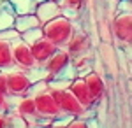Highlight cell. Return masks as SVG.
<instances>
[{
    "mask_svg": "<svg viewBox=\"0 0 132 128\" xmlns=\"http://www.w3.org/2000/svg\"><path fill=\"white\" fill-rule=\"evenodd\" d=\"M42 37L48 39L51 44H55L58 49H63L67 40L71 39V35L74 33V23L65 16H56L50 20L48 23L41 25Z\"/></svg>",
    "mask_w": 132,
    "mask_h": 128,
    "instance_id": "1",
    "label": "cell"
},
{
    "mask_svg": "<svg viewBox=\"0 0 132 128\" xmlns=\"http://www.w3.org/2000/svg\"><path fill=\"white\" fill-rule=\"evenodd\" d=\"M48 91L53 97V100L56 102L62 116L83 118V119H90L93 116V109H85L78 100L74 98V95L69 89H48Z\"/></svg>",
    "mask_w": 132,
    "mask_h": 128,
    "instance_id": "2",
    "label": "cell"
},
{
    "mask_svg": "<svg viewBox=\"0 0 132 128\" xmlns=\"http://www.w3.org/2000/svg\"><path fill=\"white\" fill-rule=\"evenodd\" d=\"M5 72H7V97H25V95H28L32 81L27 74V70L12 67Z\"/></svg>",
    "mask_w": 132,
    "mask_h": 128,
    "instance_id": "3",
    "label": "cell"
},
{
    "mask_svg": "<svg viewBox=\"0 0 132 128\" xmlns=\"http://www.w3.org/2000/svg\"><path fill=\"white\" fill-rule=\"evenodd\" d=\"M113 35L122 48H129L132 42V14L118 12L113 20Z\"/></svg>",
    "mask_w": 132,
    "mask_h": 128,
    "instance_id": "4",
    "label": "cell"
},
{
    "mask_svg": "<svg viewBox=\"0 0 132 128\" xmlns=\"http://www.w3.org/2000/svg\"><path fill=\"white\" fill-rule=\"evenodd\" d=\"M11 53H12V61H14V67L21 70H30L34 67H37L34 54L30 51V46L25 44L21 39L11 42Z\"/></svg>",
    "mask_w": 132,
    "mask_h": 128,
    "instance_id": "5",
    "label": "cell"
},
{
    "mask_svg": "<svg viewBox=\"0 0 132 128\" xmlns=\"http://www.w3.org/2000/svg\"><path fill=\"white\" fill-rule=\"evenodd\" d=\"M32 98H34V104H35V111H37V116H42V118H60L62 112L58 105H56V102L53 100V97L50 95V91L46 89V91H41V93H35V95H32Z\"/></svg>",
    "mask_w": 132,
    "mask_h": 128,
    "instance_id": "6",
    "label": "cell"
},
{
    "mask_svg": "<svg viewBox=\"0 0 132 128\" xmlns=\"http://www.w3.org/2000/svg\"><path fill=\"white\" fill-rule=\"evenodd\" d=\"M71 60L72 58L69 56V53H67L65 49H56L50 58L42 63L41 67L44 69V72L48 74V79H51V77L60 76L62 72L71 65Z\"/></svg>",
    "mask_w": 132,
    "mask_h": 128,
    "instance_id": "7",
    "label": "cell"
},
{
    "mask_svg": "<svg viewBox=\"0 0 132 128\" xmlns=\"http://www.w3.org/2000/svg\"><path fill=\"white\" fill-rule=\"evenodd\" d=\"M63 49L69 53L71 58H76V56H83V54H88L92 49V42H90V37L86 32H76L71 35V39L67 40L65 48Z\"/></svg>",
    "mask_w": 132,
    "mask_h": 128,
    "instance_id": "8",
    "label": "cell"
},
{
    "mask_svg": "<svg viewBox=\"0 0 132 128\" xmlns=\"http://www.w3.org/2000/svg\"><path fill=\"white\" fill-rule=\"evenodd\" d=\"M85 84H86V88H88V93H90L92 100H93V104L97 105V104H101L104 97H106V83H104V79L97 74V72H88L85 77Z\"/></svg>",
    "mask_w": 132,
    "mask_h": 128,
    "instance_id": "9",
    "label": "cell"
},
{
    "mask_svg": "<svg viewBox=\"0 0 132 128\" xmlns=\"http://www.w3.org/2000/svg\"><path fill=\"white\" fill-rule=\"evenodd\" d=\"M34 14L37 16V20L41 25L48 23L50 20L56 18L62 14V7L56 0H44V2H39L35 4V9H34Z\"/></svg>",
    "mask_w": 132,
    "mask_h": 128,
    "instance_id": "10",
    "label": "cell"
},
{
    "mask_svg": "<svg viewBox=\"0 0 132 128\" xmlns=\"http://www.w3.org/2000/svg\"><path fill=\"white\" fill-rule=\"evenodd\" d=\"M67 89L74 95V98L78 100L85 109H93V107H95V104H93L90 93H88V88H86V84H85L83 77H79V76L74 77L71 81V84H69V88H67Z\"/></svg>",
    "mask_w": 132,
    "mask_h": 128,
    "instance_id": "11",
    "label": "cell"
},
{
    "mask_svg": "<svg viewBox=\"0 0 132 128\" xmlns=\"http://www.w3.org/2000/svg\"><path fill=\"white\" fill-rule=\"evenodd\" d=\"M56 49H58V48H56L55 44H51L48 39H44V37H41L39 40H35V42L30 46V51H32V54H34V60H35V63H37L39 67H41L42 63L50 58Z\"/></svg>",
    "mask_w": 132,
    "mask_h": 128,
    "instance_id": "12",
    "label": "cell"
},
{
    "mask_svg": "<svg viewBox=\"0 0 132 128\" xmlns=\"http://www.w3.org/2000/svg\"><path fill=\"white\" fill-rule=\"evenodd\" d=\"M11 100H12V112L14 114L23 116L25 119L37 116L35 104H34V98H32L30 95H25V97H11Z\"/></svg>",
    "mask_w": 132,
    "mask_h": 128,
    "instance_id": "13",
    "label": "cell"
},
{
    "mask_svg": "<svg viewBox=\"0 0 132 128\" xmlns=\"http://www.w3.org/2000/svg\"><path fill=\"white\" fill-rule=\"evenodd\" d=\"M58 4L62 7V16L74 21L79 18V12L85 9L86 0H58Z\"/></svg>",
    "mask_w": 132,
    "mask_h": 128,
    "instance_id": "14",
    "label": "cell"
},
{
    "mask_svg": "<svg viewBox=\"0 0 132 128\" xmlns=\"http://www.w3.org/2000/svg\"><path fill=\"white\" fill-rule=\"evenodd\" d=\"M35 26H41V23L37 20V16L34 12H28V14H16L14 18V23H12V28H16L20 33L27 32L30 28H35Z\"/></svg>",
    "mask_w": 132,
    "mask_h": 128,
    "instance_id": "15",
    "label": "cell"
},
{
    "mask_svg": "<svg viewBox=\"0 0 132 128\" xmlns=\"http://www.w3.org/2000/svg\"><path fill=\"white\" fill-rule=\"evenodd\" d=\"M14 18H16V12L11 7V4L5 0L4 5L0 7V32L5 28H11L12 23H14Z\"/></svg>",
    "mask_w": 132,
    "mask_h": 128,
    "instance_id": "16",
    "label": "cell"
},
{
    "mask_svg": "<svg viewBox=\"0 0 132 128\" xmlns=\"http://www.w3.org/2000/svg\"><path fill=\"white\" fill-rule=\"evenodd\" d=\"M12 67H14V61H12L11 44L5 40H0V70H9Z\"/></svg>",
    "mask_w": 132,
    "mask_h": 128,
    "instance_id": "17",
    "label": "cell"
},
{
    "mask_svg": "<svg viewBox=\"0 0 132 128\" xmlns=\"http://www.w3.org/2000/svg\"><path fill=\"white\" fill-rule=\"evenodd\" d=\"M11 4V7L14 9L16 14H28L34 12L35 9V2L34 0H7Z\"/></svg>",
    "mask_w": 132,
    "mask_h": 128,
    "instance_id": "18",
    "label": "cell"
},
{
    "mask_svg": "<svg viewBox=\"0 0 132 128\" xmlns=\"http://www.w3.org/2000/svg\"><path fill=\"white\" fill-rule=\"evenodd\" d=\"M41 37H42L41 26H35V28H30V30H27V32H23V33H20V39L25 44H28V46H32L35 40H39Z\"/></svg>",
    "mask_w": 132,
    "mask_h": 128,
    "instance_id": "19",
    "label": "cell"
},
{
    "mask_svg": "<svg viewBox=\"0 0 132 128\" xmlns=\"http://www.w3.org/2000/svg\"><path fill=\"white\" fill-rule=\"evenodd\" d=\"M20 39V32L16 28H5V30H2L0 32V40H5V42H14V40H18Z\"/></svg>",
    "mask_w": 132,
    "mask_h": 128,
    "instance_id": "20",
    "label": "cell"
},
{
    "mask_svg": "<svg viewBox=\"0 0 132 128\" xmlns=\"http://www.w3.org/2000/svg\"><path fill=\"white\" fill-rule=\"evenodd\" d=\"M27 74H28V77H30L32 83H37V81H42V79H48V74L44 72V69L42 67H34V69L27 70Z\"/></svg>",
    "mask_w": 132,
    "mask_h": 128,
    "instance_id": "21",
    "label": "cell"
},
{
    "mask_svg": "<svg viewBox=\"0 0 132 128\" xmlns=\"http://www.w3.org/2000/svg\"><path fill=\"white\" fill-rule=\"evenodd\" d=\"M9 128H28V125H27V119L23 116H18V114L11 112L9 114Z\"/></svg>",
    "mask_w": 132,
    "mask_h": 128,
    "instance_id": "22",
    "label": "cell"
},
{
    "mask_svg": "<svg viewBox=\"0 0 132 128\" xmlns=\"http://www.w3.org/2000/svg\"><path fill=\"white\" fill-rule=\"evenodd\" d=\"M0 112H5V114L12 112V100L4 93H0Z\"/></svg>",
    "mask_w": 132,
    "mask_h": 128,
    "instance_id": "23",
    "label": "cell"
},
{
    "mask_svg": "<svg viewBox=\"0 0 132 128\" xmlns=\"http://www.w3.org/2000/svg\"><path fill=\"white\" fill-rule=\"evenodd\" d=\"M69 121H71V116H60V118L51 119V125L48 128H67Z\"/></svg>",
    "mask_w": 132,
    "mask_h": 128,
    "instance_id": "24",
    "label": "cell"
},
{
    "mask_svg": "<svg viewBox=\"0 0 132 128\" xmlns=\"http://www.w3.org/2000/svg\"><path fill=\"white\" fill-rule=\"evenodd\" d=\"M67 128H88V123H86V119H83V118H71Z\"/></svg>",
    "mask_w": 132,
    "mask_h": 128,
    "instance_id": "25",
    "label": "cell"
},
{
    "mask_svg": "<svg viewBox=\"0 0 132 128\" xmlns=\"http://www.w3.org/2000/svg\"><path fill=\"white\" fill-rule=\"evenodd\" d=\"M118 12H132L130 0H118Z\"/></svg>",
    "mask_w": 132,
    "mask_h": 128,
    "instance_id": "26",
    "label": "cell"
},
{
    "mask_svg": "<svg viewBox=\"0 0 132 128\" xmlns=\"http://www.w3.org/2000/svg\"><path fill=\"white\" fill-rule=\"evenodd\" d=\"M0 93L7 95V72L0 70Z\"/></svg>",
    "mask_w": 132,
    "mask_h": 128,
    "instance_id": "27",
    "label": "cell"
},
{
    "mask_svg": "<svg viewBox=\"0 0 132 128\" xmlns=\"http://www.w3.org/2000/svg\"><path fill=\"white\" fill-rule=\"evenodd\" d=\"M35 125H37V126H50V125H51V118L35 116Z\"/></svg>",
    "mask_w": 132,
    "mask_h": 128,
    "instance_id": "28",
    "label": "cell"
},
{
    "mask_svg": "<svg viewBox=\"0 0 132 128\" xmlns=\"http://www.w3.org/2000/svg\"><path fill=\"white\" fill-rule=\"evenodd\" d=\"M0 128H9V114L0 112Z\"/></svg>",
    "mask_w": 132,
    "mask_h": 128,
    "instance_id": "29",
    "label": "cell"
},
{
    "mask_svg": "<svg viewBox=\"0 0 132 128\" xmlns=\"http://www.w3.org/2000/svg\"><path fill=\"white\" fill-rule=\"evenodd\" d=\"M28 128H48V126H37V125H34V126H28Z\"/></svg>",
    "mask_w": 132,
    "mask_h": 128,
    "instance_id": "30",
    "label": "cell"
},
{
    "mask_svg": "<svg viewBox=\"0 0 132 128\" xmlns=\"http://www.w3.org/2000/svg\"><path fill=\"white\" fill-rule=\"evenodd\" d=\"M4 2H5V0H0V7H2V5H4Z\"/></svg>",
    "mask_w": 132,
    "mask_h": 128,
    "instance_id": "31",
    "label": "cell"
},
{
    "mask_svg": "<svg viewBox=\"0 0 132 128\" xmlns=\"http://www.w3.org/2000/svg\"><path fill=\"white\" fill-rule=\"evenodd\" d=\"M34 2H35V4H39V2H44V0H34Z\"/></svg>",
    "mask_w": 132,
    "mask_h": 128,
    "instance_id": "32",
    "label": "cell"
},
{
    "mask_svg": "<svg viewBox=\"0 0 132 128\" xmlns=\"http://www.w3.org/2000/svg\"><path fill=\"white\" fill-rule=\"evenodd\" d=\"M56 2H58V0H56Z\"/></svg>",
    "mask_w": 132,
    "mask_h": 128,
    "instance_id": "33",
    "label": "cell"
}]
</instances>
